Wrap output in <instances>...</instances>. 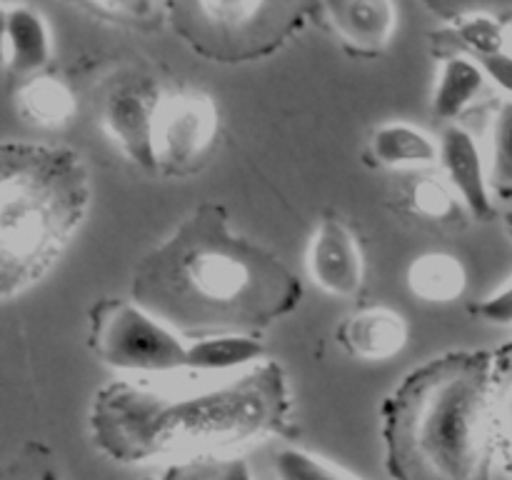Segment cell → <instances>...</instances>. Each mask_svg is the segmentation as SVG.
<instances>
[{"instance_id":"30bf717a","label":"cell","mask_w":512,"mask_h":480,"mask_svg":"<svg viewBox=\"0 0 512 480\" xmlns=\"http://www.w3.org/2000/svg\"><path fill=\"white\" fill-rule=\"evenodd\" d=\"M438 143L443 178L455 190L460 205L480 223L493 220L495 203L490 193V173L475 135L463 125L450 123L443 128Z\"/></svg>"},{"instance_id":"e0dca14e","label":"cell","mask_w":512,"mask_h":480,"mask_svg":"<svg viewBox=\"0 0 512 480\" xmlns=\"http://www.w3.org/2000/svg\"><path fill=\"white\" fill-rule=\"evenodd\" d=\"M408 288L425 303H453L468 288V270L463 260L450 253H423L410 263Z\"/></svg>"},{"instance_id":"44dd1931","label":"cell","mask_w":512,"mask_h":480,"mask_svg":"<svg viewBox=\"0 0 512 480\" xmlns=\"http://www.w3.org/2000/svg\"><path fill=\"white\" fill-rule=\"evenodd\" d=\"M495 430L498 453L512 475V343L495 355Z\"/></svg>"},{"instance_id":"52a82bcc","label":"cell","mask_w":512,"mask_h":480,"mask_svg":"<svg viewBox=\"0 0 512 480\" xmlns=\"http://www.w3.org/2000/svg\"><path fill=\"white\" fill-rule=\"evenodd\" d=\"M165 93L148 78L120 80L103 100L100 123L108 138L140 168H158L155 123Z\"/></svg>"},{"instance_id":"cb8c5ba5","label":"cell","mask_w":512,"mask_h":480,"mask_svg":"<svg viewBox=\"0 0 512 480\" xmlns=\"http://www.w3.org/2000/svg\"><path fill=\"white\" fill-rule=\"evenodd\" d=\"M98 18L128 25H150L160 18L163 0H68Z\"/></svg>"},{"instance_id":"ba28073f","label":"cell","mask_w":512,"mask_h":480,"mask_svg":"<svg viewBox=\"0 0 512 480\" xmlns=\"http://www.w3.org/2000/svg\"><path fill=\"white\" fill-rule=\"evenodd\" d=\"M173 8L178 18L205 38H213L210 45H245L250 38L278 18L283 10L293 8L300 0H163Z\"/></svg>"},{"instance_id":"6da1fadb","label":"cell","mask_w":512,"mask_h":480,"mask_svg":"<svg viewBox=\"0 0 512 480\" xmlns=\"http://www.w3.org/2000/svg\"><path fill=\"white\" fill-rule=\"evenodd\" d=\"M290 388L283 368L260 365L200 385H155L125 378L90 405L95 450L120 465L228 458L283 433Z\"/></svg>"},{"instance_id":"4fadbf2b","label":"cell","mask_w":512,"mask_h":480,"mask_svg":"<svg viewBox=\"0 0 512 480\" xmlns=\"http://www.w3.org/2000/svg\"><path fill=\"white\" fill-rule=\"evenodd\" d=\"M338 340L353 358L385 363L408 343V323L390 308H368L340 325Z\"/></svg>"},{"instance_id":"9a60e30c","label":"cell","mask_w":512,"mask_h":480,"mask_svg":"<svg viewBox=\"0 0 512 480\" xmlns=\"http://www.w3.org/2000/svg\"><path fill=\"white\" fill-rule=\"evenodd\" d=\"M265 360V348L250 333H215L203 335L188 343V363L185 370L200 375H235L260 365Z\"/></svg>"},{"instance_id":"83f0119b","label":"cell","mask_w":512,"mask_h":480,"mask_svg":"<svg viewBox=\"0 0 512 480\" xmlns=\"http://www.w3.org/2000/svg\"><path fill=\"white\" fill-rule=\"evenodd\" d=\"M475 60L483 65V70H485V75H488L490 83L498 85V88L503 90L508 98H512V50H510V45L508 48L495 50V53L480 55V58H475Z\"/></svg>"},{"instance_id":"ac0fdd59","label":"cell","mask_w":512,"mask_h":480,"mask_svg":"<svg viewBox=\"0 0 512 480\" xmlns=\"http://www.w3.org/2000/svg\"><path fill=\"white\" fill-rule=\"evenodd\" d=\"M15 100H18L20 115L28 123L48 130L65 128L78 110L75 95L70 93L68 85L45 73L23 80L18 93H15Z\"/></svg>"},{"instance_id":"484cf974","label":"cell","mask_w":512,"mask_h":480,"mask_svg":"<svg viewBox=\"0 0 512 480\" xmlns=\"http://www.w3.org/2000/svg\"><path fill=\"white\" fill-rule=\"evenodd\" d=\"M423 3L430 13L443 20V25L468 15H493L498 20L512 15V0H423Z\"/></svg>"},{"instance_id":"277c9868","label":"cell","mask_w":512,"mask_h":480,"mask_svg":"<svg viewBox=\"0 0 512 480\" xmlns=\"http://www.w3.org/2000/svg\"><path fill=\"white\" fill-rule=\"evenodd\" d=\"M88 170L60 145L8 140L0 180V293L13 300L38 283L83 225Z\"/></svg>"},{"instance_id":"2e32d148","label":"cell","mask_w":512,"mask_h":480,"mask_svg":"<svg viewBox=\"0 0 512 480\" xmlns=\"http://www.w3.org/2000/svg\"><path fill=\"white\" fill-rule=\"evenodd\" d=\"M370 155L383 168H428L440 160V143L408 120H388L370 135Z\"/></svg>"},{"instance_id":"8fae6325","label":"cell","mask_w":512,"mask_h":480,"mask_svg":"<svg viewBox=\"0 0 512 480\" xmlns=\"http://www.w3.org/2000/svg\"><path fill=\"white\" fill-rule=\"evenodd\" d=\"M0 20H3L5 75L23 83L43 73L53 58V33L45 15L23 0H5Z\"/></svg>"},{"instance_id":"3957f363","label":"cell","mask_w":512,"mask_h":480,"mask_svg":"<svg viewBox=\"0 0 512 480\" xmlns=\"http://www.w3.org/2000/svg\"><path fill=\"white\" fill-rule=\"evenodd\" d=\"M383 440L395 480H488L495 355L455 350L405 375L383 408Z\"/></svg>"},{"instance_id":"7c38bea8","label":"cell","mask_w":512,"mask_h":480,"mask_svg":"<svg viewBox=\"0 0 512 480\" xmlns=\"http://www.w3.org/2000/svg\"><path fill=\"white\" fill-rule=\"evenodd\" d=\"M330 28L350 50L380 55L398 30L395 0H318Z\"/></svg>"},{"instance_id":"4316f807","label":"cell","mask_w":512,"mask_h":480,"mask_svg":"<svg viewBox=\"0 0 512 480\" xmlns=\"http://www.w3.org/2000/svg\"><path fill=\"white\" fill-rule=\"evenodd\" d=\"M475 313L490 325H512V278L503 288H498L488 298L480 300Z\"/></svg>"},{"instance_id":"7a4b0ae2","label":"cell","mask_w":512,"mask_h":480,"mask_svg":"<svg viewBox=\"0 0 512 480\" xmlns=\"http://www.w3.org/2000/svg\"><path fill=\"white\" fill-rule=\"evenodd\" d=\"M278 258L233 233L223 208L203 205L135 270L133 295L178 333H245L300 298ZM200 335V338H203Z\"/></svg>"},{"instance_id":"5b68a950","label":"cell","mask_w":512,"mask_h":480,"mask_svg":"<svg viewBox=\"0 0 512 480\" xmlns=\"http://www.w3.org/2000/svg\"><path fill=\"white\" fill-rule=\"evenodd\" d=\"M90 345L103 365L128 378H160L185 370L183 333L138 300H103L90 320Z\"/></svg>"},{"instance_id":"f1b7e54d","label":"cell","mask_w":512,"mask_h":480,"mask_svg":"<svg viewBox=\"0 0 512 480\" xmlns=\"http://www.w3.org/2000/svg\"><path fill=\"white\" fill-rule=\"evenodd\" d=\"M40 480H60V478L53 473V470H48V473H43V478H40Z\"/></svg>"},{"instance_id":"8992f818","label":"cell","mask_w":512,"mask_h":480,"mask_svg":"<svg viewBox=\"0 0 512 480\" xmlns=\"http://www.w3.org/2000/svg\"><path fill=\"white\" fill-rule=\"evenodd\" d=\"M220 128L218 105L205 93L165 95L155 123L158 168L185 170L198 163L213 145Z\"/></svg>"},{"instance_id":"ffe728a7","label":"cell","mask_w":512,"mask_h":480,"mask_svg":"<svg viewBox=\"0 0 512 480\" xmlns=\"http://www.w3.org/2000/svg\"><path fill=\"white\" fill-rule=\"evenodd\" d=\"M275 480H358L320 455L285 445L273 455Z\"/></svg>"},{"instance_id":"d4e9b609","label":"cell","mask_w":512,"mask_h":480,"mask_svg":"<svg viewBox=\"0 0 512 480\" xmlns=\"http://www.w3.org/2000/svg\"><path fill=\"white\" fill-rule=\"evenodd\" d=\"M410 200H413L415 213H420L423 218H430V220L448 218V215L455 210V205L460 203L458 195H455V190L450 188L448 180L433 178V175H428V178L415 183Z\"/></svg>"},{"instance_id":"f546056e","label":"cell","mask_w":512,"mask_h":480,"mask_svg":"<svg viewBox=\"0 0 512 480\" xmlns=\"http://www.w3.org/2000/svg\"><path fill=\"white\" fill-rule=\"evenodd\" d=\"M508 45H510V50H512V23L508 25Z\"/></svg>"},{"instance_id":"d6986e66","label":"cell","mask_w":512,"mask_h":480,"mask_svg":"<svg viewBox=\"0 0 512 480\" xmlns=\"http://www.w3.org/2000/svg\"><path fill=\"white\" fill-rule=\"evenodd\" d=\"M435 38H438L435 43L440 48H450L453 53L480 58V55L508 48V25L503 20L493 18V15H468V18L445 23Z\"/></svg>"},{"instance_id":"4dcf8cb0","label":"cell","mask_w":512,"mask_h":480,"mask_svg":"<svg viewBox=\"0 0 512 480\" xmlns=\"http://www.w3.org/2000/svg\"><path fill=\"white\" fill-rule=\"evenodd\" d=\"M510 233H512V215H510Z\"/></svg>"},{"instance_id":"9c48e42d","label":"cell","mask_w":512,"mask_h":480,"mask_svg":"<svg viewBox=\"0 0 512 480\" xmlns=\"http://www.w3.org/2000/svg\"><path fill=\"white\" fill-rule=\"evenodd\" d=\"M305 268L310 280L335 298H350L363 288V250L353 230L338 218H323L313 230L305 250Z\"/></svg>"},{"instance_id":"603a6c76","label":"cell","mask_w":512,"mask_h":480,"mask_svg":"<svg viewBox=\"0 0 512 480\" xmlns=\"http://www.w3.org/2000/svg\"><path fill=\"white\" fill-rule=\"evenodd\" d=\"M153 480H255L253 470L235 455L228 458H200L175 463Z\"/></svg>"},{"instance_id":"5bb4252c","label":"cell","mask_w":512,"mask_h":480,"mask_svg":"<svg viewBox=\"0 0 512 480\" xmlns=\"http://www.w3.org/2000/svg\"><path fill=\"white\" fill-rule=\"evenodd\" d=\"M488 75L483 65L463 53H445L438 65L430 95V108L438 120L455 123L483 93Z\"/></svg>"},{"instance_id":"7402d4cb","label":"cell","mask_w":512,"mask_h":480,"mask_svg":"<svg viewBox=\"0 0 512 480\" xmlns=\"http://www.w3.org/2000/svg\"><path fill=\"white\" fill-rule=\"evenodd\" d=\"M490 185L503 193L512 190V98L500 100L490 128Z\"/></svg>"}]
</instances>
